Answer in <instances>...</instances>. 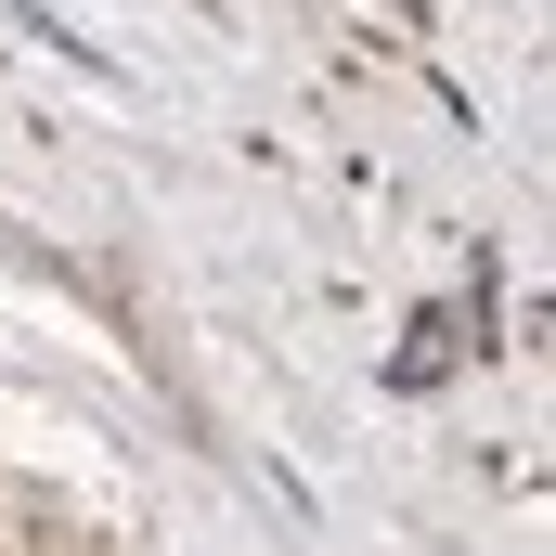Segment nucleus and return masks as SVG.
Masks as SVG:
<instances>
[{
	"label": "nucleus",
	"instance_id": "1",
	"mask_svg": "<svg viewBox=\"0 0 556 556\" xmlns=\"http://www.w3.org/2000/svg\"><path fill=\"white\" fill-rule=\"evenodd\" d=\"M466 324H479V311H466V298H440V311H415V337H402V350H389V389H440V376H453V363H466V350H479V337H466Z\"/></svg>",
	"mask_w": 556,
	"mask_h": 556
}]
</instances>
